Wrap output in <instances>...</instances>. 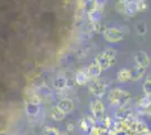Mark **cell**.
<instances>
[{"instance_id": "1", "label": "cell", "mask_w": 151, "mask_h": 135, "mask_svg": "<svg viewBox=\"0 0 151 135\" xmlns=\"http://www.w3.org/2000/svg\"><path fill=\"white\" fill-rule=\"evenodd\" d=\"M51 116L55 121H61L63 117H64V111L61 108H59V107H54V108H52V110H51Z\"/></svg>"}, {"instance_id": "2", "label": "cell", "mask_w": 151, "mask_h": 135, "mask_svg": "<svg viewBox=\"0 0 151 135\" xmlns=\"http://www.w3.org/2000/svg\"><path fill=\"white\" fill-rule=\"evenodd\" d=\"M72 107H73V105H72V103L70 100H62L61 104H60V108L64 113H69L70 110L72 109Z\"/></svg>"}, {"instance_id": "3", "label": "cell", "mask_w": 151, "mask_h": 135, "mask_svg": "<svg viewBox=\"0 0 151 135\" xmlns=\"http://www.w3.org/2000/svg\"><path fill=\"white\" fill-rule=\"evenodd\" d=\"M58 135H68V133L67 132H59Z\"/></svg>"}]
</instances>
